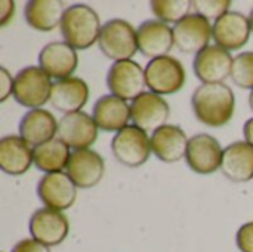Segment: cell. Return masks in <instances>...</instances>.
Returning a JSON list of instances; mask_svg holds the SVG:
<instances>
[{"label": "cell", "mask_w": 253, "mask_h": 252, "mask_svg": "<svg viewBox=\"0 0 253 252\" xmlns=\"http://www.w3.org/2000/svg\"><path fill=\"white\" fill-rule=\"evenodd\" d=\"M196 119L209 128L225 126L236 107V97L227 83H202L191 97Z\"/></svg>", "instance_id": "cell-1"}, {"label": "cell", "mask_w": 253, "mask_h": 252, "mask_svg": "<svg viewBox=\"0 0 253 252\" xmlns=\"http://www.w3.org/2000/svg\"><path fill=\"white\" fill-rule=\"evenodd\" d=\"M64 40L76 50H84L98 43L101 33V19L93 7L84 3H76L65 9L61 21Z\"/></svg>", "instance_id": "cell-2"}, {"label": "cell", "mask_w": 253, "mask_h": 252, "mask_svg": "<svg viewBox=\"0 0 253 252\" xmlns=\"http://www.w3.org/2000/svg\"><path fill=\"white\" fill-rule=\"evenodd\" d=\"M98 46L101 52L114 62L132 59L138 50L136 30L126 19L113 18L102 25Z\"/></svg>", "instance_id": "cell-3"}, {"label": "cell", "mask_w": 253, "mask_h": 252, "mask_svg": "<svg viewBox=\"0 0 253 252\" xmlns=\"http://www.w3.org/2000/svg\"><path fill=\"white\" fill-rule=\"evenodd\" d=\"M111 151L116 160L123 166L139 168L153 153L151 137L136 125H127L113 137Z\"/></svg>", "instance_id": "cell-4"}, {"label": "cell", "mask_w": 253, "mask_h": 252, "mask_svg": "<svg viewBox=\"0 0 253 252\" xmlns=\"http://www.w3.org/2000/svg\"><path fill=\"white\" fill-rule=\"evenodd\" d=\"M52 85L50 77L40 67H24L15 76L13 98L19 105L30 110L42 108L50 100Z\"/></svg>", "instance_id": "cell-5"}, {"label": "cell", "mask_w": 253, "mask_h": 252, "mask_svg": "<svg viewBox=\"0 0 253 252\" xmlns=\"http://www.w3.org/2000/svg\"><path fill=\"white\" fill-rule=\"evenodd\" d=\"M144 70L147 88L157 95H172L185 85V68L179 59L170 55L150 59Z\"/></svg>", "instance_id": "cell-6"}, {"label": "cell", "mask_w": 253, "mask_h": 252, "mask_svg": "<svg viewBox=\"0 0 253 252\" xmlns=\"http://www.w3.org/2000/svg\"><path fill=\"white\" fill-rule=\"evenodd\" d=\"M107 86L111 95L133 101L145 92V70L133 59L113 62L107 73Z\"/></svg>", "instance_id": "cell-7"}, {"label": "cell", "mask_w": 253, "mask_h": 252, "mask_svg": "<svg viewBox=\"0 0 253 252\" xmlns=\"http://www.w3.org/2000/svg\"><path fill=\"white\" fill-rule=\"evenodd\" d=\"M98 125L86 111L64 114L58 123V138L71 150L90 149L98 140Z\"/></svg>", "instance_id": "cell-8"}, {"label": "cell", "mask_w": 253, "mask_h": 252, "mask_svg": "<svg viewBox=\"0 0 253 252\" xmlns=\"http://www.w3.org/2000/svg\"><path fill=\"white\" fill-rule=\"evenodd\" d=\"M170 107L168 101L151 91L144 92L130 102V120L142 131L156 132L159 128L168 125Z\"/></svg>", "instance_id": "cell-9"}, {"label": "cell", "mask_w": 253, "mask_h": 252, "mask_svg": "<svg viewBox=\"0 0 253 252\" xmlns=\"http://www.w3.org/2000/svg\"><path fill=\"white\" fill-rule=\"evenodd\" d=\"M224 149L209 134H197L190 138L185 160L190 169L200 175H211L221 169Z\"/></svg>", "instance_id": "cell-10"}, {"label": "cell", "mask_w": 253, "mask_h": 252, "mask_svg": "<svg viewBox=\"0 0 253 252\" xmlns=\"http://www.w3.org/2000/svg\"><path fill=\"white\" fill-rule=\"evenodd\" d=\"M30 235L34 241L52 248L61 245L70 232V223L64 212L40 208L30 218Z\"/></svg>", "instance_id": "cell-11"}, {"label": "cell", "mask_w": 253, "mask_h": 252, "mask_svg": "<svg viewBox=\"0 0 253 252\" xmlns=\"http://www.w3.org/2000/svg\"><path fill=\"white\" fill-rule=\"evenodd\" d=\"M37 196L44 208L62 212L74 205L77 186L67 172L44 174L37 184Z\"/></svg>", "instance_id": "cell-12"}, {"label": "cell", "mask_w": 253, "mask_h": 252, "mask_svg": "<svg viewBox=\"0 0 253 252\" xmlns=\"http://www.w3.org/2000/svg\"><path fill=\"white\" fill-rule=\"evenodd\" d=\"M212 27L209 19L197 13H190L173 27L175 46L184 53L197 55L209 46Z\"/></svg>", "instance_id": "cell-13"}, {"label": "cell", "mask_w": 253, "mask_h": 252, "mask_svg": "<svg viewBox=\"0 0 253 252\" xmlns=\"http://www.w3.org/2000/svg\"><path fill=\"white\" fill-rule=\"evenodd\" d=\"M234 58L218 45H209L199 52L193 62V70L202 83H225L231 77Z\"/></svg>", "instance_id": "cell-14"}, {"label": "cell", "mask_w": 253, "mask_h": 252, "mask_svg": "<svg viewBox=\"0 0 253 252\" xmlns=\"http://www.w3.org/2000/svg\"><path fill=\"white\" fill-rule=\"evenodd\" d=\"M252 27L249 16L242 12L230 10L213 22L212 37L218 46L231 52L242 49L251 39Z\"/></svg>", "instance_id": "cell-15"}, {"label": "cell", "mask_w": 253, "mask_h": 252, "mask_svg": "<svg viewBox=\"0 0 253 252\" xmlns=\"http://www.w3.org/2000/svg\"><path fill=\"white\" fill-rule=\"evenodd\" d=\"M67 174L77 189H92L101 183L105 174V162L99 153L90 149L71 151Z\"/></svg>", "instance_id": "cell-16"}, {"label": "cell", "mask_w": 253, "mask_h": 252, "mask_svg": "<svg viewBox=\"0 0 253 252\" xmlns=\"http://www.w3.org/2000/svg\"><path fill=\"white\" fill-rule=\"evenodd\" d=\"M138 50L147 58H160L169 55L175 46L173 28L159 19H147L136 28Z\"/></svg>", "instance_id": "cell-17"}, {"label": "cell", "mask_w": 253, "mask_h": 252, "mask_svg": "<svg viewBox=\"0 0 253 252\" xmlns=\"http://www.w3.org/2000/svg\"><path fill=\"white\" fill-rule=\"evenodd\" d=\"M77 64V52L67 42H50L39 53V67L50 79L62 80L71 77Z\"/></svg>", "instance_id": "cell-18"}, {"label": "cell", "mask_w": 253, "mask_h": 252, "mask_svg": "<svg viewBox=\"0 0 253 252\" xmlns=\"http://www.w3.org/2000/svg\"><path fill=\"white\" fill-rule=\"evenodd\" d=\"M34 165V147L19 135H6L0 140V168L12 177L24 175Z\"/></svg>", "instance_id": "cell-19"}, {"label": "cell", "mask_w": 253, "mask_h": 252, "mask_svg": "<svg viewBox=\"0 0 253 252\" xmlns=\"http://www.w3.org/2000/svg\"><path fill=\"white\" fill-rule=\"evenodd\" d=\"M89 100V86L80 77H67L56 80L52 85L50 100L52 107L64 114L82 111Z\"/></svg>", "instance_id": "cell-20"}, {"label": "cell", "mask_w": 253, "mask_h": 252, "mask_svg": "<svg viewBox=\"0 0 253 252\" xmlns=\"http://www.w3.org/2000/svg\"><path fill=\"white\" fill-rule=\"evenodd\" d=\"M188 138L182 128L165 125L151 134V150L154 156L165 163H176L187 154Z\"/></svg>", "instance_id": "cell-21"}, {"label": "cell", "mask_w": 253, "mask_h": 252, "mask_svg": "<svg viewBox=\"0 0 253 252\" xmlns=\"http://www.w3.org/2000/svg\"><path fill=\"white\" fill-rule=\"evenodd\" d=\"M92 117L98 128L107 132H119L129 125L130 105L116 95L99 97L92 108Z\"/></svg>", "instance_id": "cell-22"}, {"label": "cell", "mask_w": 253, "mask_h": 252, "mask_svg": "<svg viewBox=\"0 0 253 252\" xmlns=\"http://www.w3.org/2000/svg\"><path fill=\"white\" fill-rule=\"evenodd\" d=\"M58 120L44 108L28 110L19 120V137L31 147L42 146L55 138L58 134Z\"/></svg>", "instance_id": "cell-23"}, {"label": "cell", "mask_w": 253, "mask_h": 252, "mask_svg": "<svg viewBox=\"0 0 253 252\" xmlns=\"http://www.w3.org/2000/svg\"><path fill=\"white\" fill-rule=\"evenodd\" d=\"M222 174L234 183L253 180V146L248 141H236L224 149Z\"/></svg>", "instance_id": "cell-24"}, {"label": "cell", "mask_w": 253, "mask_h": 252, "mask_svg": "<svg viewBox=\"0 0 253 252\" xmlns=\"http://www.w3.org/2000/svg\"><path fill=\"white\" fill-rule=\"evenodd\" d=\"M65 9L59 0H30L24 7V16L31 28L47 33L61 25Z\"/></svg>", "instance_id": "cell-25"}, {"label": "cell", "mask_w": 253, "mask_h": 252, "mask_svg": "<svg viewBox=\"0 0 253 252\" xmlns=\"http://www.w3.org/2000/svg\"><path fill=\"white\" fill-rule=\"evenodd\" d=\"M70 156V147L59 138H53L34 147V166L44 174L62 172L67 169Z\"/></svg>", "instance_id": "cell-26"}, {"label": "cell", "mask_w": 253, "mask_h": 252, "mask_svg": "<svg viewBox=\"0 0 253 252\" xmlns=\"http://www.w3.org/2000/svg\"><path fill=\"white\" fill-rule=\"evenodd\" d=\"M154 16L165 24H178L190 15L193 1L190 0H153L150 3Z\"/></svg>", "instance_id": "cell-27"}, {"label": "cell", "mask_w": 253, "mask_h": 252, "mask_svg": "<svg viewBox=\"0 0 253 252\" xmlns=\"http://www.w3.org/2000/svg\"><path fill=\"white\" fill-rule=\"evenodd\" d=\"M233 82L242 88L253 91V52H242L233 61L231 70Z\"/></svg>", "instance_id": "cell-28"}, {"label": "cell", "mask_w": 253, "mask_h": 252, "mask_svg": "<svg viewBox=\"0 0 253 252\" xmlns=\"http://www.w3.org/2000/svg\"><path fill=\"white\" fill-rule=\"evenodd\" d=\"M231 1L230 0H193L194 13L206 18V19H219L225 13L230 12Z\"/></svg>", "instance_id": "cell-29"}, {"label": "cell", "mask_w": 253, "mask_h": 252, "mask_svg": "<svg viewBox=\"0 0 253 252\" xmlns=\"http://www.w3.org/2000/svg\"><path fill=\"white\" fill-rule=\"evenodd\" d=\"M236 245L242 252H253V221L243 224L237 230Z\"/></svg>", "instance_id": "cell-30"}, {"label": "cell", "mask_w": 253, "mask_h": 252, "mask_svg": "<svg viewBox=\"0 0 253 252\" xmlns=\"http://www.w3.org/2000/svg\"><path fill=\"white\" fill-rule=\"evenodd\" d=\"M15 77L10 76L6 67H0V102H4L10 95H13Z\"/></svg>", "instance_id": "cell-31"}, {"label": "cell", "mask_w": 253, "mask_h": 252, "mask_svg": "<svg viewBox=\"0 0 253 252\" xmlns=\"http://www.w3.org/2000/svg\"><path fill=\"white\" fill-rule=\"evenodd\" d=\"M12 252H50V248L34 241L33 238L30 239H22L19 241L13 248H12Z\"/></svg>", "instance_id": "cell-32"}, {"label": "cell", "mask_w": 253, "mask_h": 252, "mask_svg": "<svg viewBox=\"0 0 253 252\" xmlns=\"http://www.w3.org/2000/svg\"><path fill=\"white\" fill-rule=\"evenodd\" d=\"M15 13V1L12 0H4L0 3V25L4 27L7 25Z\"/></svg>", "instance_id": "cell-33"}, {"label": "cell", "mask_w": 253, "mask_h": 252, "mask_svg": "<svg viewBox=\"0 0 253 252\" xmlns=\"http://www.w3.org/2000/svg\"><path fill=\"white\" fill-rule=\"evenodd\" d=\"M243 135H245V141H248L249 144L253 146V117L246 120V123L243 126Z\"/></svg>", "instance_id": "cell-34"}, {"label": "cell", "mask_w": 253, "mask_h": 252, "mask_svg": "<svg viewBox=\"0 0 253 252\" xmlns=\"http://www.w3.org/2000/svg\"><path fill=\"white\" fill-rule=\"evenodd\" d=\"M249 105H251V110L253 111V91H251V95H249Z\"/></svg>", "instance_id": "cell-35"}, {"label": "cell", "mask_w": 253, "mask_h": 252, "mask_svg": "<svg viewBox=\"0 0 253 252\" xmlns=\"http://www.w3.org/2000/svg\"><path fill=\"white\" fill-rule=\"evenodd\" d=\"M249 21H251V27H252V33H253V9H252V12H251V15H249Z\"/></svg>", "instance_id": "cell-36"}]
</instances>
